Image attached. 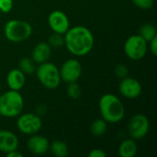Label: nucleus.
<instances>
[{
	"label": "nucleus",
	"mask_w": 157,
	"mask_h": 157,
	"mask_svg": "<svg viewBox=\"0 0 157 157\" xmlns=\"http://www.w3.org/2000/svg\"><path fill=\"white\" fill-rule=\"evenodd\" d=\"M63 35L66 49L75 56L87 54L94 46V36L91 30L84 26L69 28Z\"/></svg>",
	"instance_id": "nucleus-1"
},
{
	"label": "nucleus",
	"mask_w": 157,
	"mask_h": 157,
	"mask_svg": "<svg viewBox=\"0 0 157 157\" xmlns=\"http://www.w3.org/2000/svg\"><path fill=\"white\" fill-rule=\"evenodd\" d=\"M99 110L106 122L118 123L125 115V109L121 99L113 94H105L99 99Z\"/></svg>",
	"instance_id": "nucleus-2"
},
{
	"label": "nucleus",
	"mask_w": 157,
	"mask_h": 157,
	"mask_svg": "<svg viewBox=\"0 0 157 157\" xmlns=\"http://www.w3.org/2000/svg\"><path fill=\"white\" fill-rule=\"evenodd\" d=\"M24 99L16 90H9L0 95V115L5 118H15L23 110Z\"/></svg>",
	"instance_id": "nucleus-3"
},
{
	"label": "nucleus",
	"mask_w": 157,
	"mask_h": 157,
	"mask_svg": "<svg viewBox=\"0 0 157 157\" xmlns=\"http://www.w3.org/2000/svg\"><path fill=\"white\" fill-rule=\"evenodd\" d=\"M5 36L12 42H21L29 38L32 33L31 25L24 20L12 19L5 25Z\"/></svg>",
	"instance_id": "nucleus-4"
},
{
	"label": "nucleus",
	"mask_w": 157,
	"mask_h": 157,
	"mask_svg": "<svg viewBox=\"0 0 157 157\" xmlns=\"http://www.w3.org/2000/svg\"><path fill=\"white\" fill-rule=\"evenodd\" d=\"M36 75L39 81L48 89H54L61 83L59 68L52 63H42L36 69Z\"/></svg>",
	"instance_id": "nucleus-5"
},
{
	"label": "nucleus",
	"mask_w": 157,
	"mask_h": 157,
	"mask_svg": "<svg viewBox=\"0 0 157 157\" xmlns=\"http://www.w3.org/2000/svg\"><path fill=\"white\" fill-rule=\"evenodd\" d=\"M147 41L138 35H132L124 43V52L132 60L143 59L147 52Z\"/></svg>",
	"instance_id": "nucleus-6"
},
{
	"label": "nucleus",
	"mask_w": 157,
	"mask_h": 157,
	"mask_svg": "<svg viewBox=\"0 0 157 157\" xmlns=\"http://www.w3.org/2000/svg\"><path fill=\"white\" fill-rule=\"evenodd\" d=\"M150 130V122L143 114L133 115L128 124V132L132 139L140 140L144 138Z\"/></svg>",
	"instance_id": "nucleus-7"
},
{
	"label": "nucleus",
	"mask_w": 157,
	"mask_h": 157,
	"mask_svg": "<svg viewBox=\"0 0 157 157\" xmlns=\"http://www.w3.org/2000/svg\"><path fill=\"white\" fill-rule=\"evenodd\" d=\"M18 130L25 134H34L40 131L42 121L38 115L32 113H25L19 116L17 121Z\"/></svg>",
	"instance_id": "nucleus-8"
},
{
	"label": "nucleus",
	"mask_w": 157,
	"mask_h": 157,
	"mask_svg": "<svg viewBox=\"0 0 157 157\" xmlns=\"http://www.w3.org/2000/svg\"><path fill=\"white\" fill-rule=\"evenodd\" d=\"M59 71L61 80L67 84L76 82L82 75V65L76 59H69L63 63Z\"/></svg>",
	"instance_id": "nucleus-9"
},
{
	"label": "nucleus",
	"mask_w": 157,
	"mask_h": 157,
	"mask_svg": "<svg viewBox=\"0 0 157 157\" xmlns=\"http://www.w3.org/2000/svg\"><path fill=\"white\" fill-rule=\"evenodd\" d=\"M119 91L126 98L134 99L137 98L142 93V85L141 83L132 77H124L119 86Z\"/></svg>",
	"instance_id": "nucleus-10"
},
{
	"label": "nucleus",
	"mask_w": 157,
	"mask_h": 157,
	"mask_svg": "<svg viewBox=\"0 0 157 157\" xmlns=\"http://www.w3.org/2000/svg\"><path fill=\"white\" fill-rule=\"evenodd\" d=\"M48 23L53 32L64 34L70 28V22L67 16L61 10L52 11L48 17Z\"/></svg>",
	"instance_id": "nucleus-11"
},
{
	"label": "nucleus",
	"mask_w": 157,
	"mask_h": 157,
	"mask_svg": "<svg viewBox=\"0 0 157 157\" xmlns=\"http://www.w3.org/2000/svg\"><path fill=\"white\" fill-rule=\"evenodd\" d=\"M18 147L17 136L10 131H0V151L9 153Z\"/></svg>",
	"instance_id": "nucleus-12"
},
{
	"label": "nucleus",
	"mask_w": 157,
	"mask_h": 157,
	"mask_svg": "<svg viewBox=\"0 0 157 157\" xmlns=\"http://www.w3.org/2000/svg\"><path fill=\"white\" fill-rule=\"evenodd\" d=\"M28 148L34 155H44L50 148L47 138L40 135H33L28 141Z\"/></svg>",
	"instance_id": "nucleus-13"
},
{
	"label": "nucleus",
	"mask_w": 157,
	"mask_h": 157,
	"mask_svg": "<svg viewBox=\"0 0 157 157\" xmlns=\"http://www.w3.org/2000/svg\"><path fill=\"white\" fill-rule=\"evenodd\" d=\"M25 74L19 69H13L7 74L6 84L11 90L19 91L25 86Z\"/></svg>",
	"instance_id": "nucleus-14"
},
{
	"label": "nucleus",
	"mask_w": 157,
	"mask_h": 157,
	"mask_svg": "<svg viewBox=\"0 0 157 157\" xmlns=\"http://www.w3.org/2000/svg\"><path fill=\"white\" fill-rule=\"evenodd\" d=\"M51 53H52V50H51V46L49 45V43L40 42L34 47L31 56L35 63L40 64L49 60Z\"/></svg>",
	"instance_id": "nucleus-15"
},
{
	"label": "nucleus",
	"mask_w": 157,
	"mask_h": 157,
	"mask_svg": "<svg viewBox=\"0 0 157 157\" xmlns=\"http://www.w3.org/2000/svg\"><path fill=\"white\" fill-rule=\"evenodd\" d=\"M138 151V146L133 139L122 141L119 146V155L121 157H133Z\"/></svg>",
	"instance_id": "nucleus-16"
},
{
	"label": "nucleus",
	"mask_w": 157,
	"mask_h": 157,
	"mask_svg": "<svg viewBox=\"0 0 157 157\" xmlns=\"http://www.w3.org/2000/svg\"><path fill=\"white\" fill-rule=\"evenodd\" d=\"M52 153L57 157H66L69 154V149L67 144L63 141H54L51 144Z\"/></svg>",
	"instance_id": "nucleus-17"
},
{
	"label": "nucleus",
	"mask_w": 157,
	"mask_h": 157,
	"mask_svg": "<svg viewBox=\"0 0 157 157\" xmlns=\"http://www.w3.org/2000/svg\"><path fill=\"white\" fill-rule=\"evenodd\" d=\"M139 35L143 37L147 42H149L151 40H153L157 36L156 29L155 25H153L152 23H145L140 28Z\"/></svg>",
	"instance_id": "nucleus-18"
},
{
	"label": "nucleus",
	"mask_w": 157,
	"mask_h": 157,
	"mask_svg": "<svg viewBox=\"0 0 157 157\" xmlns=\"http://www.w3.org/2000/svg\"><path fill=\"white\" fill-rule=\"evenodd\" d=\"M107 131V122L103 119L96 120L90 127V132L95 137L102 136Z\"/></svg>",
	"instance_id": "nucleus-19"
},
{
	"label": "nucleus",
	"mask_w": 157,
	"mask_h": 157,
	"mask_svg": "<svg viewBox=\"0 0 157 157\" xmlns=\"http://www.w3.org/2000/svg\"><path fill=\"white\" fill-rule=\"evenodd\" d=\"M18 66H19V70L22 71L24 74L30 75V74H33L36 71L35 63L30 58H27V57L26 58H22L19 61Z\"/></svg>",
	"instance_id": "nucleus-20"
},
{
	"label": "nucleus",
	"mask_w": 157,
	"mask_h": 157,
	"mask_svg": "<svg viewBox=\"0 0 157 157\" xmlns=\"http://www.w3.org/2000/svg\"><path fill=\"white\" fill-rule=\"evenodd\" d=\"M81 87L79 86L76 82L68 83V86L66 87V93L69 98L72 99H78L81 97Z\"/></svg>",
	"instance_id": "nucleus-21"
},
{
	"label": "nucleus",
	"mask_w": 157,
	"mask_h": 157,
	"mask_svg": "<svg viewBox=\"0 0 157 157\" xmlns=\"http://www.w3.org/2000/svg\"><path fill=\"white\" fill-rule=\"evenodd\" d=\"M64 44V37H63V34H59L54 32L52 34L49 38V45L54 48H59L62 45Z\"/></svg>",
	"instance_id": "nucleus-22"
},
{
	"label": "nucleus",
	"mask_w": 157,
	"mask_h": 157,
	"mask_svg": "<svg viewBox=\"0 0 157 157\" xmlns=\"http://www.w3.org/2000/svg\"><path fill=\"white\" fill-rule=\"evenodd\" d=\"M132 3L142 9H149L154 5V0H132Z\"/></svg>",
	"instance_id": "nucleus-23"
},
{
	"label": "nucleus",
	"mask_w": 157,
	"mask_h": 157,
	"mask_svg": "<svg viewBox=\"0 0 157 157\" xmlns=\"http://www.w3.org/2000/svg\"><path fill=\"white\" fill-rule=\"evenodd\" d=\"M129 74V70L128 67L124 64H119L116 66L115 68V75H117V77L119 78H124L126 76H128Z\"/></svg>",
	"instance_id": "nucleus-24"
},
{
	"label": "nucleus",
	"mask_w": 157,
	"mask_h": 157,
	"mask_svg": "<svg viewBox=\"0 0 157 157\" xmlns=\"http://www.w3.org/2000/svg\"><path fill=\"white\" fill-rule=\"evenodd\" d=\"M13 7V0H0V12L8 13Z\"/></svg>",
	"instance_id": "nucleus-25"
},
{
	"label": "nucleus",
	"mask_w": 157,
	"mask_h": 157,
	"mask_svg": "<svg viewBox=\"0 0 157 157\" xmlns=\"http://www.w3.org/2000/svg\"><path fill=\"white\" fill-rule=\"evenodd\" d=\"M106 153L101 149H93L88 154L89 157H106Z\"/></svg>",
	"instance_id": "nucleus-26"
},
{
	"label": "nucleus",
	"mask_w": 157,
	"mask_h": 157,
	"mask_svg": "<svg viewBox=\"0 0 157 157\" xmlns=\"http://www.w3.org/2000/svg\"><path fill=\"white\" fill-rule=\"evenodd\" d=\"M150 43V50H151V52L153 53V55H156L157 54V36L155 37L153 40H151L149 41Z\"/></svg>",
	"instance_id": "nucleus-27"
},
{
	"label": "nucleus",
	"mask_w": 157,
	"mask_h": 157,
	"mask_svg": "<svg viewBox=\"0 0 157 157\" xmlns=\"http://www.w3.org/2000/svg\"><path fill=\"white\" fill-rule=\"evenodd\" d=\"M6 156L7 157H22V154L17 152V150H14L12 152H9L6 154Z\"/></svg>",
	"instance_id": "nucleus-28"
},
{
	"label": "nucleus",
	"mask_w": 157,
	"mask_h": 157,
	"mask_svg": "<svg viewBox=\"0 0 157 157\" xmlns=\"http://www.w3.org/2000/svg\"><path fill=\"white\" fill-rule=\"evenodd\" d=\"M0 14H1V12H0Z\"/></svg>",
	"instance_id": "nucleus-29"
},
{
	"label": "nucleus",
	"mask_w": 157,
	"mask_h": 157,
	"mask_svg": "<svg viewBox=\"0 0 157 157\" xmlns=\"http://www.w3.org/2000/svg\"><path fill=\"white\" fill-rule=\"evenodd\" d=\"M0 91H1V89H0Z\"/></svg>",
	"instance_id": "nucleus-30"
},
{
	"label": "nucleus",
	"mask_w": 157,
	"mask_h": 157,
	"mask_svg": "<svg viewBox=\"0 0 157 157\" xmlns=\"http://www.w3.org/2000/svg\"><path fill=\"white\" fill-rule=\"evenodd\" d=\"M0 40H1V38H0Z\"/></svg>",
	"instance_id": "nucleus-31"
}]
</instances>
